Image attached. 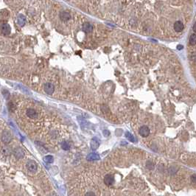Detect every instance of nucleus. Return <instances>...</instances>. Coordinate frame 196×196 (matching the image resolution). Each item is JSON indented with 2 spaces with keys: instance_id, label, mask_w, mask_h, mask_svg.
<instances>
[{
  "instance_id": "nucleus-1",
  "label": "nucleus",
  "mask_w": 196,
  "mask_h": 196,
  "mask_svg": "<svg viewBox=\"0 0 196 196\" xmlns=\"http://www.w3.org/2000/svg\"><path fill=\"white\" fill-rule=\"evenodd\" d=\"M2 140L4 143H10L12 140V135L8 131H4L2 133Z\"/></svg>"
},
{
  "instance_id": "nucleus-2",
  "label": "nucleus",
  "mask_w": 196,
  "mask_h": 196,
  "mask_svg": "<svg viewBox=\"0 0 196 196\" xmlns=\"http://www.w3.org/2000/svg\"><path fill=\"white\" fill-rule=\"evenodd\" d=\"M26 167H27V170L31 173L36 172L37 167H38L36 162L34 161H29L27 163Z\"/></svg>"
},
{
  "instance_id": "nucleus-3",
  "label": "nucleus",
  "mask_w": 196,
  "mask_h": 196,
  "mask_svg": "<svg viewBox=\"0 0 196 196\" xmlns=\"http://www.w3.org/2000/svg\"><path fill=\"white\" fill-rule=\"evenodd\" d=\"M44 89L45 92L48 94H52L55 91V86L51 83H46L44 86Z\"/></svg>"
},
{
  "instance_id": "nucleus-4",
  "label": "nucleus",
  "mask_w": 196,
  "mask_h": 196,
  "mask_svg": "<svg viewBox=\"0 0 196 196\" xmlns=\"http://www.w3.org/2000/svg\"><path fill=\"white\" fill-rule=\"evenodd\" d=\"M139 134L142 137H147L149 136V134H150V129L147 126L143 125L139 128Z\"/></svg>"
},
{
  "instance_id": "nucleus-5",
  "label": "nucleus",
  "mask_w": 196,
  "mask_h": 196,
  "mask_svg": "<svg viewBox=\"0 0 196 196\" xmlns=\"http://www.w3.org/2000/svg\"><path fill=\"white\" fill-rule=\"evenodd\" d=\"M104 183L107 185V186H111L114 183V175L108 174L106 175L105 178H104Z\"/></svg>"
},
{
  "instance_id": "nucleus-6",
  "label": "nucleus",
  "mask_w": 196,
  "mask_h": 196,
  "mask_svg": "<svg viewBox=\"0 0 196 196\" xmlns=\"http://www.w3.org/2000/svg\"><path fill=\"white\" fill-rule=\"evenodd\" d=\"M13 154L18 159H22L24 156V152L21 147H17L13 150Z\"/></svg>"
},
{
  "instance_id": "nucleus-7",
  "label": "nucleus",
  "mask_w": 196,
  "mask_h": 196,
  "mask_svg": "<svg viewBox=\"0 0 196 196\" xmlns=\"http://www.w3.org/2000/svg\"><path fill=\"white\" fill-rule=\"evenodd\" d=\"M1 30L3 34L8 35L10 33V30H11L10 26L8 24H2L1 25Z\"/></svg>"
},
{
  "instance_id": "nucleus-8",
  "label": "nucleus",
  "mask_w": 196,
  "mask_h": 196,
  "mask_svg": "<svg viewBox=\"0 0 196 196\" xmlns=\"http://www.w3.org/2000/svg\"><path fill=\"white\" fill-rule=\"evenodd\" d=\"M90 146L93 150H95L97 149L100 146V141L97 139V138H94L91 140Z\"/></svg>"
},
{
  "instance_id": "nucleus-9",
  "label": "nucleus",
  "mask_w": 196,
  "mask_h": 196,
  "mask_svg": "<svg viewBox=\"0 0 196 196\" xmlns=\"http://www.w3.org/2000/svg\"><path fill=\"white\" fill-rule=\"evenodd\" d=\"M26 114H27V117L31 118V119H36L38 117V114H37L36 111L34 110V109H27V110Z\"/></svg>"
},
{
  "instance_id": "nucleus-10",
  "label": "nucleus",
  "mask_w": 196,
  "mask_h": 196,
  "mask_svg": "<svg viewBox=\"0 0 196 196\" xmlns=\"http://www.w3.org/2000/svg\"><path fill=\"white\" fill-rule=\"evenodd\" d=\"M86 159L88 161H95V160H99L100 156L99 155L95 153H91L87 156Z\"/></svg>"
},
{
  "instance_id": "nucleus-11",
  "label": "nucleus",
  "mask_w": 196,
  "mask_h": 196,
  "mask_svg": "<svg viewBox=\"0 0 196 196\" xmlns=\"http://www.w3.org/2000/svg\"><path fill=\"white\" fill-rule=\"evenodd\" d=\"M60 18L63 21H67L70 18V14L66 11H61L60 13Z\"/></svg>"
},
{
  "instance_id": "nucleus-12",
  "label": "nucleus",
  "mask_w": 196,
  "mask_h": 196,
  "mask_svg": "<svg viewBox=\"0 0 196 196\" xmlns=\"http://www.w3.org/2000/svg\"><path fill=\"white\" fill-rule=\"evenodd\" d=\"M83 30L86 32H91L93 30V26L89 23H85L83 25Z\"/></svg>"
},
{
  "instance_id": "nucleus-13",
  "label": "nucleus",
  "mask_w": 196,
  "mask_h": 196,
  "mask_svg": "<svg viewBox=\"0 0 196 196\" xmlns=\"http://www.w3.org/2000/svg\"><path fill=\"white\" fill-rule=\"evenodd\" d=\"M125 137L129 140V141H132V142H135V138H134V137L133 136V135L131 133H129V132H126L125 133Z\"/></svg>"
},
{
  "instance_id": "nucleus-14",
  "label": "nucleus",
  "mask_w": 196,
  "mask_h": 196,
  "mask_svg": "<svg viewBox=\"0 0 196 196\" xmlns=\"http://www.w3.org/2000/svg\"><path fill=\"white\" fill-rule=\"evenodd\" d=\"M44 161L46 163H52L53 162V157L52 156H46L44 157Z\"/></svg>"
},
{
  "instance_id": "nucleus-15",
  "label": "nucleus",
  "mask_w": 196,
  "mask_h": 196,
  "mask_svg": "<svg viewBox=\"0 0 196 196\" xmlns=\"http://www.w3.org/2000/svg\"><path fill=\"white\" fill-rule=\"evenodd\" d=\"M18 23L20 26H23L25 23V18L24 16H21L18 18Z\"/></svg>"
},
{
  "instance_id": "nucleus-16",
  "label": "nucleus",
  "mask_w": 196,
  "mask_h": 196,
  "mask_svg": "<svg viewBox=\"0 0 196 196\" xmlns=\"http://www.w3.org/2000/svg\"><path fill=\"white\" fill-rule=\"evenodd\" d=\"M61 147H62V149H64L65 150H68L70 148L69 144L67 143L66 141H63V142L61 143Z\"/></svg>"
},
{
  "instance_id": "nucleus-17",
  "label": "nucleus",
  "mask_w": 196,
  "mask_h": 196,
  "mask_svg": "<svg viewBox=\"0 0 196 196\" xmlns=\"http://www.w3.org/2000/svg\"><path fill=\"white\" fill-rule=\"evenodd\" d=\"M191 181H192V183H195V184H196V175L195 174H194V175H192V176H191Z\"/></svg>"
},
{
  "instance_id": "nucleus-18",
  "label": "nucleus",
  "mask_w": 196,
  "mask_h": 196,
  "mask_svg": "<svg viewBox=\"0 0 196 196\" xmlns=\"http://www.w3.org/2000/svg\"><path fill=\"white\" fill-rule=\"evenodd\" d=\"M85 196H95V194H94V192H87Z\"/></svg>"
},
{
  "instance_id": "nucleus-19",
  "label": "nucleus",
  "mask_w": 196,
  "mask_h": 196,
  "mask_svg": "<svg viewBox=\"0 0 196 196\" xmlns=\"http://www.w3.org/2000/svg\"><path fill=\"white\" fill-rule=\"evenodd\" d=\"M103 134H104V136H109V135L110 134V133H109V131H104Z\"/></svg>"
},
{
  "instance_id": "nucleus-20",
  "label": "nucleus",
  "mask_w": 196,
  "mask_h": 196,
  "mask_svg": "<svg viewBox=\"0 0 196 196\" xmlns=\"http://www.w3.org/2000/svg\"><path fill=\"white\" fill-rule=\"evenodd\" d=\"M178 48L179 50H181V49H183V46H181V45H180V46H178Z\"/></svg>"
}]
</instances>
